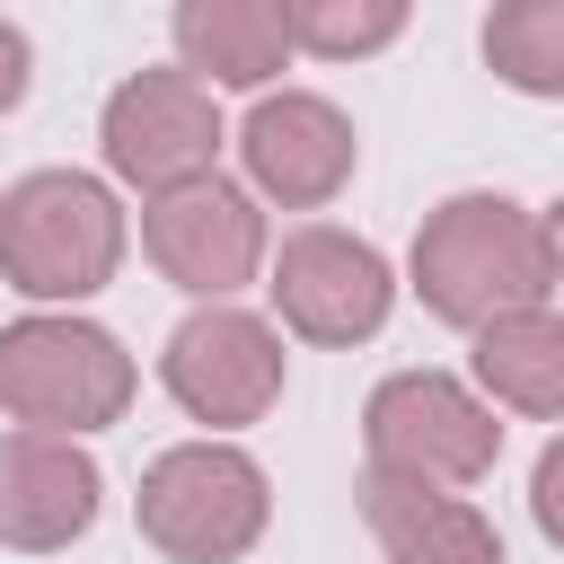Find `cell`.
Instances as JSON below:
<instances>
[{
  "mask_svg": "<svg viewBox=\"0 0 564 564\" xmlns=\"http://www.w3.org/2000/svg\"><path fill=\"white\" fill-rule=\"evenodd\" d=\"M555 291V256H546V220H529L511 194H449L423 229H414V300L441 326H485L511 308H538Z\"/></svg>",
  "mask_w": 564,
  "mask_h": 564,
  "instance_id": "obj_1",
  "label": "cell"
},
{
  "mask_svg": "<svg viewBox=\"0 0 564 564\" xmlns=\"http://www.w3.org/2000/svg\"><path fill=\"white\" fill-rule=\"evenodd\" d=\"M115 256H123V212H115V194L97 176L44 167V176H18L0 194V273L26 300H88V291H106Z\"/></svg>",
  "mask_w": 564,
  "mask_h": 564,
  "instance_id": "obj_2",
  "label": "cell"
},
{
  "mask_svg": "<svg viewBox=\"0 0 564 564\" xmlns=\"http://www.w3.org/2000/svg\"><path fill=\"white\" fill-rule=\"evenodd\" d=\"M132 520L141 538L167 555V564H238L264 520H273V494H264V467L229 441H185L167 458H150L141 494H132Z\"/></svg>",
  "mask_w": 564,
  "mask_h": 564,
  "instance_id": "obj_3",
  "label": "cell"
},
{
  "mask_svg": "<svg viewBox=\"0 0 564 564\" xmlns=\"http://www.w3.org/2000/svg\"><path fill=\"white\" fill-rule=\"evenodd\" d=\"M0 405L35 432H97L132 405V352L88 317L0 326Z\"/></svg>",
  "mask_w": 564,
  "mask_h": 564,
  "instance_id": "obj_4",
  "label": "cell"
},
{
  "mask_svg": "<svg viewBox=\"0 0 564 564\" xmlns=\"http://www.w3.org/2000/svg\"><path fill=\"white\" fill-rule=\"evenodd\" d=\"M361 441H370V467L414 476V485H476L502 458L494 405L467 397L449 370H397V379H379V397L361 405Z\"/></svg>",
  "mask_w": 564,
  "mask_h": 564,
  "instance_id": "obj_5",
  "label": "cell"
},
{
  "mask_svg": "<svg viewBox=\"0 0 564 564\" xmlns=\"http://www.w3.org/2000/svg\"><path fill=\"white\" fill-rule=\"evenodd\" d=\"M220 159V106L194 70H132L106 97V167L141 194L194 185Z\"/></svg>",
  "mask_w": 564,
  "mask_h": 564,
  "instance_id": "obj_6",
  "label": "cell"
},
{
  "mask_svg": "<svg viewBox=\"0 0 564 564\" xmlns=\"http://www.w3.org/2000/svg\"><path fill=\"white\" fill-rule=\"evenodd\" d=\"M264 291H273L282 326L308 335V344H361V335L388 326V300H397L388 256L352 229H291Z\"/></svg>",
  "mask_w": 564,
  "mask_h": 564,
  "instance_id": "obj_7",
  "label": "cell"
},
{
  "mask_svg": "<svg viewBox=\"0 0 564 564\" xmlns=\"http://www.w3.org/2000/svg\"><path fill=\"white\" fill-rule=\"evenodd\" d=\"M159 379L167 397L194 414V423H256L273 397H282V335L247 308H194L167 352H159Z\"/></svg>",
  "mask_w": 564,
  "mask_h": 564,
  "instance_id": "obj_8",
  "label": "cell"
},
{
  "mask_svg": "<svg viewBox=\"0 0 564 564\" xmlns=\"http://www.w3.org/2000/svg\"><path fill=\"white\" fill-rule=\"evenodd\" d=\"M141 247H150V264H159L176 291H194V300H229V291L264 264V220H256V203H247L238 185L194 176V185L150 194V212H141Z\"/></svg>",
  "mask_w": 564,
  "mask_h": 564,
  "instance_id": "obj_9",
  "label": "cell"
},
{
  "mask_svg": "<svg viewBox=\"0 0 564 564\" xmlns=\"http://www.w3.org/2000/svg\"><path fill=\"white\" fill-rule=\"evenodd\" d=\"M97 458L70 432H9L0 441V546L18 555H53L70 538H88L97 520Z\"/></svg>",
  "mask_w": 564,
  "mask_h": 564,
  "instance_id": "obj_10",
  "label": "cell"
},
{
  "mask_svg": "<svg viewBox=\"0 0 564 564\" xmlns=\"http://www.w3.org/2000/svg\"><path fill=\"white\" fill-rule=\"evenodd\" d=\"M238 150H247L256 194H273L282 212H317V203H335V194H344V176H352V150H361V141H352V123H344L326 97L282 88V97H264V106L247 115Z\"/></svg>",
  "mask_w": 564,
  "mask_h": 564,
  "instance_id": "obj_11",
  "label": "cell"
},
{
  "mask_svg": "<svg viewBox=\"0 0 564 564\" xmlns=\"http://www.w3.org/2000/svg\"><path fill=\"white\" fill-rule=\"evenodd\" d=\"M361 520L388 546V564H502V538L476 502H458L449 485H414L370 467L361 476Z\"/></svg>",
  "mask_w": 564,
  "mask_h": 564,
  "instance_id": "obj_12",
  "label": "cell"
},
{
  "mask_svg": "<svg viewBox=\"0 0 564 564\" xmlns=\"http://www.w3.org/2000/svg\"><path fill=\"white\" fill-rule=\"evenodd\" d=\"M176 53L212 88H264L291 53L282 0H176Z\"/></svg>",
  "mask_w": 564,
  "mask_h": 564,
  "instance_id": "obj_13",
  "label": "cell"
},
{
  "mask_svg": "<svg viewBox=\"0 0 564 564\" xmlns=\"http://www.w3.org/2000/svg\"><path fill=\"white\" fill-rule=\"evenodd\" d=\"M476 379H485L511 414L564 423V317H546V308L485 317V326H476Z\"/></svg>",
  "mask_w": 564,
  "mask_h": 564,
  "instance_id": "obj_14",
  "label": "cell"
},
{
  "mask_svg": "<svg viewBox=\"0 0 564 564\" xmlns=\"http://www.w3.org/2000/svg\"><path fill=\"white\" fill-rule=\"evenodd\" d=\"M485 62L520 97H564V0H494Z\"/></svg>",
  "mask_w": 564,
  "mask_h": 564,
  "instance_id": "obj_15",
  "label": "cell"
},
{
  "mask_svg": "<svg viewBox=\"0 0 564 564\" xmlns=\"http://www.w3.org/2000/svg\"><path fill=\"white\" fill-rule=\"evenodd\" d=\"M282 18H291V44H308L326 62H361L405 35L414 0H282Z\"/></svg>",
  "mask_w": 564,
  "mask_h": 564,
  "instance_id": "obj_16",
  "label": "cell"
},
{
  "mask_svg": "<svg viewBox=\"0 0 564 564\" xmlns=\"http://www.w3.org/2000/svg\"><path fill=\"white\" fill-rule=\"evenodd\" d=\"M529 511H538V529L564 546V441H546V458H538V476H529Z\"/></svg>",
  "mask_w": 564,
  "mask_h": 564,
  "instance_id": "obj_17",
  "label": "cell"
},
{
  "mask_svg": "<svg viewBox=\"0 0 564 564\" xmlns=\"http://www.w3.org/2000/svg\"><path fill=\"white\" fill-rule=\"evenodd\" d=\"M26 70H35V53H26V35H18L9 18H0V115H9L18 97H26Z\"/></svg>",
  "mask_w": 564,
  "mask_h": 564,
  "instance_id": "obj_18",
  "label": "cell"
},
{
  "mask_svg": "<svg viewBox=\"0 0 564 564\" xmlns=\"http://www.w3.org/2000/svg\"><path fill=\"white\" fill-rule=\"evenodd\" d=\"M546 256H555V282H564V203H555V220H546Z\"/></svg>",
  "mask_w": 564,
  "mask_h": 564,
  "instance_id": "obj_19",
  "label": "cell"
}]
</instances>
